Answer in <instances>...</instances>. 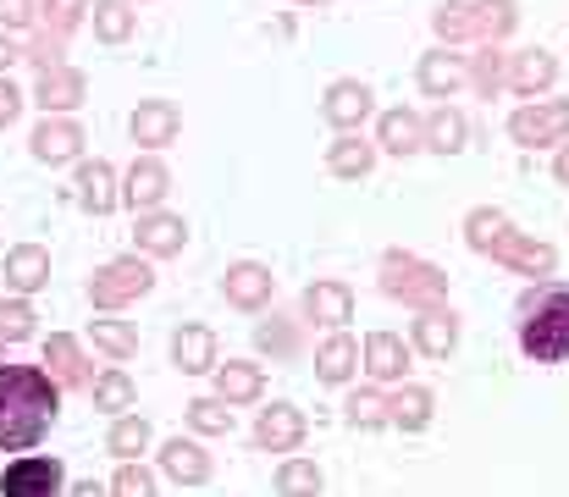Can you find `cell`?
<instances>
[{
  "mask_svg": "<svg viewBox=\"0 0 569 497\" xmlns=\"http://www.w3.org/2000/svg\"><path fill=\"white\" fill-rule=\"evenodd\" d=\"M61 387L44 365H0V454H28L56 426Z\"/></svg>",
  "mask_w": 569,
  "mask_h": 497,
  "instance_id": "cell-1",
  "label": "cell"
},
{
  "mask_svg": "<svg viewBox=\"0 0 569 497\" xmlns=\"http://www.w3.org/2000/svg\"><path fill=\"white\" fill-rule=\"evenodd\" d=\"M520 348L537 365H565L569 359V288L548 282L520 299Z\"/></svg>",
  "mask_w": 569,
  "mask_h": 497,
  "instance_id": "cell-2",
  "label": "cell"
},
{
  "mask_svg": "<svg viewBox=\"0 0 569 497\" xmlns=\"http://www.w3.org/2000/svg\"><path fill=\"white\" fill-rule=\"evenodd\" d=\"M431 22H437L442 39H481V44H492V39H503L515 28V0H453Z\"/></svg>",
  "mask_w": 569,
  "mask_h": 497,
  "instance_id": "cell-3",
  "label": "cell"
},
{
  "mask_svg": "<svg viewBox=\"0 0 569 497\" xmlns=\"http://www.w3.org/2000/svg\"><path fill=\"white\" fill-rule=\"evenodd\" d=\"M150 288H156V271H150L139 255H122V260H111L106 271H94L89 299H94V310H100V316H111V310H122V305L144 299Z\"/></svg>",
  "mask_w": 569,
  "mask_h": 497,
  "instance_id": "cell-4",
  "label": "cell"
},
{
  "mask_svg": "<svg viewBox=\"0 0 569 497\" xmlns=\"http://www.w3.org/2000/svg\"><path fill=\"white\" fill-rule=\"evenodd\" d=\"M381 288L409 299V305H420V310H437V299H442V277L431 266L409 260V255H387L381 260Z\"/></svg>",
  "mask_w": 569,
  "mask_h": 497,
  "instance_id": "cell-5",
  "label": "cell"
},
{
  "mask_svg": "<svg viewBox=\"0 0 569 497\" xmlns=\"http://www.w3.org/2000/svg\"><path fill=\"white\" fill-rule=\"evenodd\" d=\"M61 487H67V470L61 459H44V454H22L0 476V497H61Z\"/></svg>",
  "mask_w": 569,
  "mask_h": 497,
  "instance_id": "cell-6",
  "label": "cell"
},
{
  "mask_svg": "<svg viewBox=\"0 0 569 497\" xmlns=\"http://www.w3.org/2000/svg\"><path fill=\"white\" fill-rule=\"evenodd\" d=\"M167 193H172V171L156 161V156H139V161L128 166V177H122V205L128 210L150 216V210H161Z\"/></svg>",
  "mask_w": 569,
  "mask_h": 497,
  "instance_id": "cell-7",
  "label": "cell"
},
{
  "mask_svg": "<svg viewBox=\"0 0 569 497\" xmlns=\"http://www.w3.org/2000/svg\"><path fill=\"white\" fill-rule=\"evenodd\" d=\"M221 294H227V305H232V310H266V305H271V294H277V277H271L260 260H238V266H227Z\"/></svg>",
  "mask_w": 569,
  "mask_h": 497,
  "instance_id": "cell-8",
  "label": "cell"
},
{
  "mask_svg": "<svg viewBox=\"0 0 569 497\" xmlns=\"http://www.w3.org/2000/svg\"><path fill=\"white\" fill-rule=\"evenodd\" d=\"M72 199L89 210V216H111L122 205V188H117V171L111 161H78V177H72Z\"/></svg>",
  "mask_w": 569,
  "mask_h": 497,
  "instance_id": "cell-9",
  "label": "cell"
},
{
  "mask_svg": "<svg viewBox=\"0 0 569 497\" xmlns=\"http://www.w3.org/2000/svg\"><path fill=\"white\" fill-rule=\"evenodd\" d=\"M509 133H515L520 145H553V139H565L569 100H537V106L515 111V117H509Z\"/></svg>",
  "mask_w": 569,
  "mask_h": 497,
  "instance_id": "cell-10",
  "label": "cell"
},
{
  "mask_svg": "<svg viewBox=\"0 0 569 497\" xmlns=\"http://www.w3.org/2000/svg\"><path fill=\"white\" fill-rule=\"evenodd\" d=\"M83 95H89V78H83L78 67H50V72H39V83H33V100L44 106V117H72V111L83 106Z\"/></svg>",
  "mask_w": 569,
  "mask_h": 497,
  "instance_id": "cell-11",
  "label": "cell"
},
{
  "mask_svg": "<svg viewBox=\"0 0 569 497\" xmlns=\"http://www.w3.org/2000/svg\"><path fill=\"white\" fill-rule=\"evenodd\" d=\"M133 145H144L150 156L156 150H167L178 133H183V111L172 106V100H139V111H133Z\"/></svg>",
  "mask_w": 569,
  "mask_h": 497,
  "instance_id": "cell-12",
  "label": "cell"
},
{
  "mask_svg": "<svg viewBox=\"0 0 569 497\" xmlns=\"http://www.w3.org/2000/svg\"><path fill=\"white\" fill-rule=\"evenodd\" d=\"M33 161H44V166H67V161H78L83 156V128L72 122V117H44L39 128H33Z\"/></svg>",
  "mask_w": 569,
  "mask_h": 497,
  "instance_id": "cell-13",
  "label": "cell"
},
{
  "mask_svg": "<svg viewBox=\"0 0 569 497\" xmlns=\"http://www.w3.org/2000/svg\"><path fill=\"white\" fill-rule=\"evenodd\" d=\"M133 238H139V255H150V260H167V255H183V243H189V227H183V216H172V210H150V216H139Z\"/></svg>",
  "mask_w": 569,
  "mask_h": 497,
  "instance_id": "cell-14",
  "label": "cell"
},
{
  "mask_svg": "<svg viewBox=\"0 0 569 497\" xmlns=\"http://www.w3.org/2000/svg\"><path fill=\"white\" fill-rule=\"evenodd\" d=\"M321 117H327L332 128L355 133V128L371 117V89H366L360 78H338V83L327 89V100H321Z\"/></svg>",
  "mask_w": 569,
  "mask_h": 497,
  "instance_id": "cell-15",
  "label": "cell"
},
{
  "mask_svg": "<svg viewBox=\"0 0 569 497\" xmlns=\"http://www.w3.org/2000/svg\"><path fill=\"white\" fill-rule=\"evenodd\" d=\"M254 443H260L266 454H293V448L305 443V415H299L293 404H271V409H260V420H254Z\"/></svg>",
  "mask_w": 569,
  "mask_h": 497,
  "instance_id": "cell-16",
  "label": "cell"
},
{
  "mask_svg": "<svg viewBox=\"0 0 569 497\" xmlns=\"http://www.w3.org/2000/svg\"><path fill=\"white\" fill-rule=\"evenodd\" d=\"M50 282V255L39 249V243H17L11 255H6V288L17 294V299H28V294H39Z\"/></svg>",
  "mask_w": 569,
  "mask_h": 497,
  "instance_id": "cell-17",
  "label": "cell"
},
{
  "mask_svg": "<svg viewBox=\"0 0 569 497\" xmlns=\"http://www.w3.org/2000/svg\"><path fill=\"white\" fill-rule=\"evenodd\" d=\"M305 316L321 321V327L355 321V294H349V282H310V288H305Z\"/></svg>",
  "mask_w": 569,
  "mask_h": 497,
  "instance_id": "cell-18",
  "label": "cell"
},
{
  "mask_svg": "<svg viewBox=\"0 0 569 497\" xmlns=\"http://www.w3.org/2000/svg\"><path fill=\"white\" fill-rule=\"evenodd\" d=\"M465 78H470L465 56H453V50H426V56H420V89H426L431 100H448Z\"/></svg>",
  "mask_w": 569,
  "mask_h": 497,
  "instance_id": "cell-19",
  "label": "cell"
},
{
  "mask_svg": "<svg viewBox=\"0 0 569 497\" xmlns=\"http://www.w3.org/2000/svg\"><path fill=\"white\" fill-rule=\"evenodd\" d=\"M260 392H266V370L260 365H249V359L216 365V398L221 404H254Z\"/></svg>",
  "mask_w": 569,
  "mask_h": 497,
  "instance_id": "cell-20",
  "label": "cell"
},
{
  "mask_svg": "<svg viewBox=\"0 0 569 497\" xmlns=\"http://www.w3.org/2000/svg\"><path fill=\"white\" fill-rule=\"evenodd\" d=\"M377 145L387 156H415V150H426V122L415 117V111H381V128H377Z\"/></svg>",
  "mask_w": 569,
  "mask_h": 497,
  "instance_id": "cell-21",
  "label": "cell"
},
{
  "mask_svg": "<svg viewBox=\"0 0 569 497\" xmlns=\"http://www.w3.org/2000/svg\"><path fill=\"white\" fill-rule=\"evenodd\" d=\"M44 370L56 376V387H83V381H89V365H83V348H78V337H67V331H50V342H44Z\"/></svg>",
  "mask_w": 569,
  "mask_h": 497,
  "instance_id": "cell-22",
  "label": "cell"
},
{
  "mask_svg": "<svg viewBox=\"0 0 569 497\" xmlns=\"http://www.w3.org/2000/svg\"><path fill=\"white\" fill-rule=\"evenodd\" d=\"M161 470H167L178 487H199V481H210V454H204L199 443L172 437V443L161 448Z\"/></svg>",
  "mask_w": 569,
  "mask_h": 497,
  "instance_id": "cell-23",
  "label": "cell"
},
{
  "mask_svg": "<svg viewBox=\"0 0 569 497\" xmlns=\"http://www.w3.org/2000/svg\"><path fill=\"white\" fill-rule=\"evenodd\" d=\"M172 359H178L183 376L216 370V331L210 327H178V337H172Z\"/></svg>",
  "mask_w": 569,
  "mask_h": 497,
  "instance_id": "cell-24",
  "label": "cell"
},
{
  "mask_svg": "<svg viewBox=\"0 0 569 497\" xmlns=\"http://www.w3.org/2000/svg\"><path fill=\"white\" fill-rule=\"evenodd\" d=\"M487 255H498V260H509V266H520V271H531V277H548V271H553V249H548V243H531V238H520V232H503Z\"/></svg>",
  "mask_w": 569,
  "mask_h": 497,
  "instance_id": "cell-25",
  "label": "cell"
},
{
  "mask_svg": "<svg viewBox=\"0 0 569 497\" xmlns=\"http://www.w3.org/2000/svg\"><path fill=\"white\" fill-rule=\"evenodd\" d=\"M559 78V61L548 56V50H520V56H509V83L520 89V95H537V89H548Z\"/></svg>",
  "mask_w": 569,
  "mask_h": 497,
  "instance_id": "cell-26",
  "label": "cell"
},
{
  "mask_svg": "<svg viewBox=\"0 0 569 497\" xmlns=\"http://www.w3.org/2000/svg\"><path fill=\"white\" fill-rule=\"evenodd\" d=\"M355 365H360V348H355L343 331H338V337H327V342L316 348V376H321V381H332V387H338V381H349V376H355Z\"/></svg>",
  "mask_w": 569,
  "mask_h": 497,
  "instance_id": "cell-27",
  "label": "cell"
},
{
  "mask_svg": "<svg viewBox=\"0 0 569 497\" xmlns=\"http://www.w3.org/2000/svg\"><path fill=\"white\" fill-rule=\"evenodd\" d=\"M327 166H332V177H366V171L377 166V145H366L360 133H343V139L327 150Z\"/></svg>",
  "mask_w": 569,
  "mask_h": 497,
  "instance_id": "cell-28",
  "label": "cell"
},
{
  "mask_svg": "<svg viewBox=\"0 0 569 497\" xmlns=\"http://www.w3.org/2000/svg\"><path fill=\"white\" fill-rule=\"evenodd\" d=\"M106 448H111L122 465H139V454L150 448V420H144V415H117V426H111Z\"/></svg>",
  "mask_w": 569,
  "mask_h": 497,
  "instance_id": "cell-29",
  "label": "cell"
},
{
  "mask_svg": "<svg viewBox=\"0 0 569 497\" xmlns=\"http://www.w3.org/2000/svg\"><path fill=\"white\" fill-rule=\"evenodd\" d=\"M426 150H437V156L465 150V117H459L453 106H437V111L426 117Z\"/></svg>",
  "mask_w": 569,
  "mask_h": 497,
  "instance_id": "cell-30",
  "label": "cell"
},
{
  "mask_svg": "<svg viewBox=\"0 0 569 497\" xmlns=\"http://www.w3.org/2000/svg\"><path fill=\"white\" fill-rule=\"evenodd\" d=\"M133 0H94V33L106 39V44H122V39H133Z\"/></svg>",
  "mask_w": 569,
  "mask_h": 497,
  "instance_id": "cell-31",
  "label": "cell"
},
{
  "mask_svg": "<svg viewBox=\"0 0 569 497\" xmlns=\"http://www.w3.org/2000/svg\"><path fill=\"white\" fill-rule=\"evenodd\" d=\"M366 370H371L377 381L403 376V342H398L392 331H371V342H366Z\"/></svg>",
  "mask_w": 569,
  "mask_h": 497,
  "instance_id": "cell-32",
  "label": "cell"
},
{
  "mask_svg": "<svg viewBox=\"0 0 569 497\" xmlns=\"http://www.w3.org/2000/svg\"><path fill=\"white\" fill-rule=\"evenodd\" d=\"M94 409L128 415V409H133V376H128V370H100V376H94Z\"/></svg>",
  "mask_w": 569,
  "mask_h": 497,
  "instance_id": "cell-33",
  "label": "cell"
},
{
  "mask_svg": "<svg viewBox=\"0 0 569 497\" xmlns=\"http://www.w3.org/2000/svg\"><path fill=\"white\" fill-rule=\"evenodd\" d=\"M453 337H459V327H453V316H448V310H426V316L415 321V342H420L431 359H442V354L453 348Z\"/></svg>",
  "mask_w": 569,
  "mask_h": 497,
  "instance_id": "cell-34",
  "label": "cell"
},
{
  "mask_svg": "<svg viewBox=\"0 0 569 497\" xmlns=\"http://www.w3.org/2000/svg\"><path fill=\"white\" fill-rule=\"evenodd\" d=\"M89 337H94V348H106L111 359H133V354H139V331L128 327V321L100 316V321H89Z\"/></svg>",
  "mask_w": 569,
  "mask_h": 497,
  "instance_id": "cell-35",
  "label": "cell"
},
{
  "mask_svg": "<svg viewBox=\"0 0 569 497\" xmlns=\"http://www.w3.org/2000/svg\"><path fill=\"white\" fill-rule=\"evenodd\" d=\"M277 497H321V470L310 459H288L277 470Z\"/></svg>",
  "mask_w": 569,
  "mask_h": 497,
  "instance_id": "cell-36",
  "label": "cell"
},
{
  "mask_svg": "<svg viewBox=\"0 0 569 497\" xmlns=\"http://www.w3.org/2000/svg\"><path fill=\"white\" fill-rule=\"evenodd\" d=\"M189 426L199 437H227V431H232V404H221V398H193Z\"/></svg>",
  "mask_w": 569,
  "mask_h": 497,
  "instance_id": "cell-37",
  "label": "cell"
},
{
  "mask_svg": "<svg viewBox=\"0 0 569 497\" xmlns=\"http://www.w3.org/2000/svg\"><path fill=\"white\" fill-rule=\"evenodd\" d=\"M28 337H33V305L0 299V342H28Z\"/></svg>",
  "mask_w": 569,
  "mask_h": 497,
  "instance_id": "cell-38",
  "label": "cell"
},
{
  "mask_svg": "<svg viewBox=\"0 0 569 497\" xmlns=\"http://www.w3.org/2000/svg\"><path fill=\"white\" fill-rule=\"evenodd\" d=\"M503 67H509V56H503V50H492V44H481V56H476V67H470L476 89H481V95H498V89H503V78H509Z\"/></svg>",
  "mask_w": 569,
  "mask_h": 497,
  "instance_id": "cell-39",
  "label": "cell"
},
{
  "mask_svg": "<svg viewBox=\"0 0 569 497\" xmlns=\"http://www.w3.org/2000/svg\"><path fill=\"white\" fill-rule=\"evenodd\" d=\"M39 11H44V28L50 33H72L78 22H83V11H89V0H39Z\"/></svg>",
  "mask_w": 569,
  "mask_h": 497,
  "instance_id": "cell-40",
  "label": "cell"
},
{
  "mask_svg": "<svg viewBox=\"0 0 569 497\" xmlns=\"http://www.w3.org/2000/svg\"><path fill=\"white\" fill-rule=\"evenodd\" d=\"M387 409H392V420H398L403 431H420V426H426V415H431V398L409 387V392H398V398H392Z\"/></svg>",
  "mask_w": 569,
  "mask_h": 497,
  "instance_id": "cell-41",
  "label": "cell"
},
{
  "mask_svg": "<svg viewBox=\"0 0 569 497\" xmlns=\"http://www.w3.org/2000/svg\"><path fill=\"white\" fill-rule=\"evenodd\" d=\"M254 342H260L266 354H277V359H288V354L299 348V331H293V321H282V316H271L266 327L254 331Z\"/></svg>",
  "mask_w": 569,
  "mask_h": 497,
  "instance_id": "cell-42",
  "label": "cell"
},
{
  "mask_svg": "<svg viewBox=\"0 0 569 497\" xmlns=\"http://www.w3.org/2000/svg\"><path fill=\"white\" fill-rule=\"evenodd\" d=\"M22 61H33L39 72H50V67H67V61H61V33H50V28H44V33H33V39L22 44Z\"/></svg>",
  "mask_w": 569,
  "mask_h": 497,
  "instance_id": "cell-43",
  "label": "cell"
},
{
  "mask_svg": "<svg viewBox=\"0 0 569 497\" xmlns=\"http://www.w3.org/2000/svg\"><path fill=\"white\" fill-rule=\"evenodd\" d=\"M111 497H156V476L144 465H122L111 476Z\"/></svg>",
  "mask_w": 569,
  "mask_h": 497,
  "instance_id": "cell-44",
  "label": "cell"
},
{
  "mask_svg": "<svg viewBox=\"0 0 569 497\" xmlns=\"http://www.w3.org/2000/svg\"><path fill=\"white\" fill-rule=\"evenodd\" d=\"M349 420H355V426H381V420H392V415H387V404H381L377 392H355V398H349Z\"/></svg>",
  "mask_w": 569,
  "mask_h": 497,
  "instance_id": "cell-45",
  "label": "cell"
},
{
  "mask_svg": "<svg viewBox=\"0 0 569 497\" xmlns=\"http://www.w3.org/2000/svg\"><path fill=\"white\" fill-rule=\"evenodd\" d=\"M0 28H6V33L33 28V0H0Z\"/></svg>",
  "mask_w": 569,
  "mask_h": 497,
  "instance_id": "cell-46",
  "label": "cell"
},
{
  "mask_svg": "<svg viewBox=\"0 0 569 497\" xmlns=\"http://www.w3.org/2000/svg\"><path fill=\"white\" fill-rule=\"evenodd\" d=\"M17 111H22V95H17V83H11V78H0V128H11V122H17Z\"/></svg>",
  "mask_w": 569,
  "mask_h": 497,
  "instance_id": "cell-47",
  "label": "cell"
},
{
  "mask_svg": "<svg viewBox=\"0 0 569 497\" xmlns=\"http://www.w3.org/2000/svg\"><path fill=\"white\" fill-rule=\"evenodd\" d=\"M11 61H22V44H11V33L0 28V78H6V67H11Z\"/></svg>",
  "mask_w": 569,
  "mask_h": 497,
  "instance_id": "cell-48",
  "label": "cell"
},
{
  "mask_svg": "<svg viewBox=\"0 0 569 497\" xmlns=\"http://www.w3.org/2000/svg\"><path fill=\"white\" fill-rule=\"evenodd\" d=\"M67 497H111V487H100V481H78Z\"/></svg>",
  "mask_w": 569,
  "mask_h": 497,
  "instance_id": "cell-49",
  "label": "cell"
},
{
  "mask_svg": "<svg viewBox=\"0 0 569 497\" xmlns=\"http://www.w3.org/2000/svg\"><path fill=\"white\" fill-rule=\"evenodd\" d=\"M553 171H559V182H569V145L559 150V161H553Z\"/></svg>",
  "mask_w": 569,
  "mask_h": 497,
  "instance_id": "cell-50",
  "label": "cell"
},
{
  "mask_svg": "<svg viewBox=\"0 0 569 497\" xmlns=\"http://www.w3.org/2000/svg\"><path fill=\"white\" fill-rule=\"evenodd\" d=\"M305 6H327V0H305Z\"/></svg>",
  "mask_w": 569,
  "mask_h": 497,
  "instance_id": "cell-51",
  "label": "cell"
},
{
  "mask_svg": "<svg viewBox=\"0 0 569 497\" xmlns=\"http://www.w3.org/2000/svg\"><path fill=\"white\" fill-rule=\"evenodd\" d=\"M0 354H6V342H0Z\"/></svg>",
  "mask_w": 569,
  "mask_h": 497,
  "instance_id": "cell-52",
  "label": "cell"
}]
</instances>
